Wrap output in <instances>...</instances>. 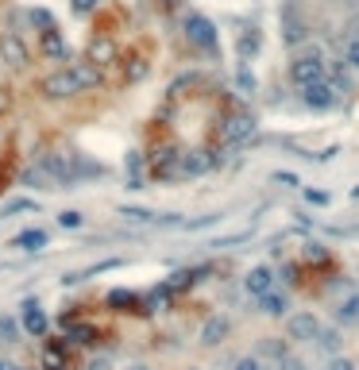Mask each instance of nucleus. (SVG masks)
Instances as JSON below:
<instances>
[{
  "mask_svg": "<svg viewBox=\"0 0 359 370\" xmlns=\"http://www.w3.org/2000/svg\"><path fill=\"white\" fill-rule=\"evenodd\" d=\"M185 39H190L193 47H201V51H213L217 47V27L213 20H205V16H185Z\"/></svg>",
  "mask_w": 359,
  "mask_h": 370,
  "instance_id": "1",
  "label": "nucleus"
},
{
  "mask_svg": "<svg viewBox=\"0 0 359 370\" xmlns=\"http://www.w3.org/2000/svg\"><path fill=\"white\" fill-rule=\"evenodd\" d=\"M290 78H293L298 89L313 85V81H324V62L317 58V54H301V58L290 66Z\"/></svg>",
  "mask_w": 359,
  "mask_h": 370,
  "instance_id": "2",
  "label": "nucleus"
},
{
  "mask_svg": "<svg viewBox=\"0 0 359 370\" xmlns=\"http://www.w3.org/2000/svg\"><path fill=\"white\" fill-rule=\"evenodd\" d=\"M301 97H305L309 109L324 112V109H332V104H336V85H332V81H313V85L301 89Z\"/></svg>",
  "mask_w": 359,
  "mask_h": 370,
  "instance_id": "3",
  "label": "nucleus"
},
{
  "mask_svg": "<svg viewBox=\"0 0 359 370\" xmlns=\"http://www.w3.org/2000/svg\"><path fill=\"white\" fill-rule=\"evenodd\" d=\"M43 93L54 97V101H62V97L81 93V85H78V78H73L70 70H59V73H51V78H43Z\"/></svg>",
  "mask_w": 359,
  "mask_h": 370,
  "instance_id": "4",
  "label": "nucleus"
},
{
  "mask_svg": "<svg viewBox=\"0 0 359 370\" xmlns=\"http://www.w3.org/2000/svg\"><path fill=\"white\" fill-rule=\"evenodd\" d=\"M317 335H321V320H317L313 312H298V316H290V340L317 343Z\"/></svg>",
  "mask_w": 359,
  "mask_h": 370,
  "instance_id": "5",
  "label": "nucleus"
},
{
  "mask_svg": "<svg viewBox=\"0 0 359 370\" xmlns=\"http://www.w3.org/2000/svg\"><path fill=\"white\" fill-rule=\"evenodd\" d=\"M0 54H4V62H8V66H16V70H23V66L31 62L28 47H23V43H20V35H12V31H8V35H0Z\"/></svg>",
  "mask_w": 359,
  "mask_h": 370,
  "instance_id": "6",
  "label": "nucleus"
},
{
  "mask_svg": "<svg viewBox=\"0 0 359 370\" xmlns=\"http://www.w3.org/2000/svg\"><path fill=\"white\" fill-rule=\"evenodd\" d=\"M20 324H23V332H28V335H43L47 332V312L39 309L35 301H28L23 312H20Z\"/></svg>",
  "mask_w": 359,
  "mask_h": 370,
  "instance_id": "7",
  "label": "nucleus"
},
{
  "mask_svg": "<svg viewBox=\"0 0 359 370\" xmlns=\"http://www.w3.org/2000/svg\"><path fill=\"white\" fill-rule=\"evenodd\" d=\"M39 51H43L47 58H54V62L66 58V43H62L59 27H47V31H43V39H39Z\"/></svg>",
  "mask_w": 359,
  "mask_h": 370,
  "instance_id": "8",
  "label": "nucleus"
},
{
  "mask_svg": "<svg viewBox=\"0 0 359 370\" xmlns=\"http://www.w3.org/2000/svg\"><path fill=\"white\" fill-rule=\"evenodd\" d=\"M243 285H248V293H255V297H263V293H267V290H271V285H274V274H271V270H267V266H255V270H251L248 278H243Z\"/></svg>",
  "mask_w": 359,
  "mask_h": 370,
  "instance_id": "9",
  "label": "nucleus"
},
{
  "mask_svg": "<svg viewBox=\"0 0 359 370\" xmlns=\"http://www.w3.org/2000/svg\"><path fill=\"white\" fill-rule=\"evenodd\" d=\"M251 131H255V120H251V116H232L224 123V139H228V143H240V139H248Z\"/></svg>",
  "mask_w": 359,
  "mask_h": 370,
  "instance_id": "10",
  "label": "nucleus"
},
{
  "mask_svg": "<svg viewBox=\"0 0 359 370\" xmlns=\"http://www.w3.org/2000/svg\"><path fill=\"white\" fill-rule=\"evenodd\" d=\"M228 316H209L205 320V328H201V343H209V347H213V343H220L228 335Z\"/></svg>",
  "mask_w": 359,
  "mask_h": 370,
  "instance_id": "11",
  "label": "nucleus"
},
{
  "mask_svg": "<svg viewBox=\"0 0 359 370\" xmlns=\"http://www.w3.org/2000/svg\"><path fill=\"white\" fill-rule=\"evenodd\" d=\"M209 166H213V159H205V151H193L178 159V174H205Z\"/></svg>",
  "mask_w": 359,
  "mask_h": 370,
  "instance_id": "12",
  "label": "nucleus"
},
{
  "mask_svg": "<svg viewBox=\"0 0 359 370\" xmlns=\"http://www.w3.org/2000/svg\"><path fill=\"white\" fill-rule=\"evenodd\" d=\"M12 247H20V251H39V247H47V232L43 228H28V232H20L12 240Z\"/></svg>",
  "mask_w": 359,
  "mask_h": 370,
  "instance_id": "13",
  "label": "nucleus"
},
{
  "mask_svg": "<svg viewBox=\"0 0 359 370\" xmlns=\"http://www.w3.org/2000/svg\"><path fill=\"white\" fill-rule=\"evenodd\" d=\"M70 73L78 78V85H81V89H89V85H97V81H101V73H97L93 66H85V62H73V66H70Z\"/></svg>",
  "mask_w": 359,
  "mask_h": 370,
  "instance_id": "14",
  "label": "nucleus"
},
{
  "mask_svg": "<svg viewBox=\"0 0 359 370\" xmlns=\"http://www.w3.org/2000/svg\"><path fill=\"white\" fill-rule=\"evenodd\" d=\"M259 305H263V312H271V316H282V312H286V297L274 293V290H267L263 297H259Z\"/></svg>",
  "mask_w": 359,
  "mask_h": 370,
  "instance_id": "15",
  "label": "nucleus"
},
{
  "mask_svg": "<svg viewBox=\"0 0 359 370\" xmlns=\"http://www.w3.org/2000/svg\"><path fill=\"white\" fill-rule=\"evenodd\" d=\"M128 189H143V162H140V154H128Z\"/></svg>",
  "mask_w": 359,
  "mask_h": 370,
  "instance_id": "16",
  "label": "nucleus"
},
{
  "mask_svg": "<svg viewBox=\"0 0 359 370\" xmlns=\"http://www.w3.org/2000/svg\"><path fill=\"white\" fill-rule=\"evenodd\" d=\"M236 51H240L243 58H251V54L259 51V31H243V35H240V43H236Z\"/></svg>",
  "mask_w": 359,
  "mask_h": 370,
  "instance_id": "17",
  "label": "nucleus"
},
{
  "mask_svg": "<svg viewBox=\"0 0 359 370\" xmlns=\"http://www.w3.org/2000/svg\"><path fill=\"white\" fill-rule=\"evenodd\" d=\"M317 343H321L324 351H336L340 347V335L336 332H321V335H317Z\"/></svg>",
  "mask_w": 359,
  "mask_h": 370,
  "instance_id": "18",
  "label": "nucleus"
},
{
  "mask_svg": "<svg viewBox=\"0 0 359 370\" xmlns=\"http://www.w3.org/2000/svg\"><path fill=\"white\" fill-rule=\"evenodd\" d=\"M31 20H35L43 31H47V27H54V20H51V12H47V8H35V12H31Z\"/></svg>",
  "mask_w": 359,
  "mask_h": 370,
  "instance_id": "19",
  "label": "nucleus"
},
{
  "mask_svg": "<svg viewBox=\"0 0 359 370\" xmlns=\"http://www.w3.org/2000/svg\"><path fill=\"white\" fill-rule=\"evenodd\" d=\"M124 216L128 220H143V224H147V220H159L154 212H147V209H124Z\"/></svg>",
  "mask_w": 359,
  "mask_h": 370,
  "instance_id": "20",
  "label": "nucleus"
},
{
  "mask_svg": "<svg viewBox=\"0 0 359 370\" xmlns=\"http://www.w3.org/2000/svg\"><path fill=\"white\" fill-rule=\"evenodd\" d=\"M28 209H35V201H12V204H4V216H12V212H28Z\"/></svg>",
  "mask_w": 359,
  "mask_h": 370,
  "instance_id": "21",
  "label": "nucleus"
},
{
  "mask_svg": "<svg viewBox=\"0 0 359 370\" xmlns=\"http://www.w3.org/2000/svg\"><path fill=\"white\" fill-rule=\"evenodd\" d=\"M348 66H352V70H359V39H352V43H348V58H344Z\"/></svg>",
  "mask_w": 359,
  "mask_h": 370,
  "instance_id": "22",
  "label": "nucleus"
},
{
  "mask_svg": "<svg viewBox=\"0 0 359 370\" xmlns=\"http://www.w3.org/2000/svg\"><path fill=\"white\" fill-rule=\"evenodd\" d=\"M59 224H62V228H78V224H81V212H73V209H70V212H62Z\"/></svg>",
  "mask_w": 359,
  "mask_h": 370,
  "instance_id": "23",
  "label": "nucleus"
},
{
  "mask_svg": "<svg viewBox=\"0 0 359 370\" xmlns=\"http://www.w3.org/2000/svg\"><path fill=\"white\" fill-rule=\"evenodd\" d=\"M340 316H344V320H355V316H359V297H352V301H348V305L340 309Z\"/></svg>",
  "mask_w": 359,
  "mask_h": 370,
  "instance_id": "24",
  "label": "nucleus"
},
{
  "mask_svg": "<svg viewBox=\"0 0 359 370\" xmlns=\"http://www.w3.org/2000/svg\"><path fill=\"white\" fill-rule=\"evenodd\" d=\"M240 89L243 93H255V78H251L248 70H240Z\"/></svg>",
  "mask_w": 359,
  "mask_h": 370,
  "instance_id": "25",
  "label": "nucleus"
},
{
  "mask_svg": "<svg viewBox=\"0 0 359 370\" xmlns=\"http://www.w3.org/2000/svg\"><path fill=\"white\" fill-rule=\"evenodd\" d=\"M112 305H135V297H132V293H124V290H120V293H112Z\"/></svg>",
  "mask_w": 359,
  "mask_h": 370,
  "instance_id": "26",
  "label": "nucleus"
},
{
  "mask_svg": "<svg viewBox=\"0 0 359 370\" xmlns=\"http://www.w3.org/2000/svg\"><path fill=\"white\" fill-rule=\"evenodd\" d=\"M97 0H73V12H93Z\"/></svg>",
  "mask_w": 359,
  "mask_h": 370,
  "instance_id": "27",
  "label": "nucleus"
},
{
  "mask_svg": "<svg viewBox=\"0 0 359 370\" xmlns=\"http://www.w3.org/2000/svg\"><path fill=\"white\" fill-rule=\"evenodd\" d=\"M329 370H355V366L348 363V359H332V363H329Z\"/></svg>",
  "mask_w": 359,
  "mask_h": 370,
  "instance_id": "28",
  "label": "nucleus"
},
{
  "mask_svg": "<svg viewBox=\"0 0 359 370\" xmlns=\"http://www.w3.org/2000/svg\"><path fill=\"white\" fill-rule=\"evenodd\" d=\"M236 370H263V366H259L255 359H243V363H236Z\"/></svg>",
  "mask_w": 359,
  "mask_h": 370,
  "instance_id": "29",
  "label": "nucleus"
},
{
  "mask_svg": "<svg viewBox=\"0 0 359 370\" xmlns=\"http://www.w3.org/2000/svg\"><path fill=\"white\" fill-rule=\"evenodd\" d=\"M274 182H282V185H298V178H293V174H274Z\"/></svg>",
  "mask_w": 359,
  "mask_h": 370,
  "instance_id": "30",
  "label": "nucleus"
},
{
  "mask_svg": "<svg viewBox=\"0 0 359 370\" xmlns=\"http://www.w3.org/2000/svg\"><path fill=\"white\" fill-rule=\"evenodd\" d=\"M286 370H301V363H293V359H286Z\"/></svg>",
  "mask_w": 359,
  "mask_h": 370,
  "instance_id": "31",
  "label": "nucleus"
},
{
  "mask_svg": "<svg viewBox=\"0 0 359 370\" xmlns=\"http://www.w3.org/2000/svg\"><path fill=\"white\" fill-rule=\"evenodd\" d=\"M128 370H151V366H147V363H132V366H128Z\"/></svg>",
  "mask_w": 359,
  "mask_h": 370,
  "instance_id": "32",
  "label": "nucleus"
},
{
  "mask_svg": "<svg viewBox=\"0 0 359 370\" xmlns=\"http://www.w3.org/2000/svg\"><path fill=\"white\" fill-rule=\"evenodd\" d=\"M352 197H355V201H359V185H355V189H352Z\"/></svg>",
  "mask_w": 359,
  "mask_h": 370,
  "instance_id": "33",
  "label": "nucleus"
},
{
  "mask_svg": "<svg viewBox=\"0 0 359 370\" xmlns=\"http://www.w3.org/2000/svg\"><path fill=\"white\" fill-rule=\"evenodd\" d=\"M4 370H28V366H4Z\"/></svg>",
  "mask_w": 359,
  "mask_h": 370,
  "instance_id": "34",
  "label": "nucleus"
},
{
  "mask_svg": "<svg viewBox=\"0 0 359 370\" xmlns=\"http://www.w3.org/2000/svg\"><path fill=\"white\" fill-rule=\"evenodd\" d=\"M0 370H4V363H0Z\"/></svg>",
  "mask_w": 359,
  "mask_h": 370,
  "instance_id": "35",
  "label": "nucleus"
}]
</instances>
